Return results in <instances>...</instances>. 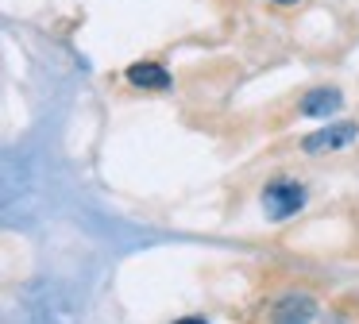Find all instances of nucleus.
I'll return each mask as SVG.
<instances>
[{"instance_id": "obj_1", "label": "nucleus", "mask_w": 359, "mask_h": 324, "mask_svg": "<svg viewBox=\"0 0 359 324\" xmlns=\"http://www.w3.org/2000/svg\"><path fill=\"white\" fill-rule=\"evenodd\" d=\"M302 205H305V189L297 182H290V177H274V182L263 189L266 220H290Z\"/></svg>"}, {"instance_id": "obj_2", "label": "nucleus", "mask_w": 359, "mask_h": 324, "mask_svg": "<svg viewBox=\"0 0 359 324\" xmlns=\"http://www.w3.org/2000/svg\"><path fill=\"white\" fill-rule=\"evenodd\" d=\"M313 313H317V301L309 293H286L271 309V324H309Z\"/></svg>"}, {"instance_id": "obj_3", "label": "nucleus", "mask_w": 359, "mask_h": 324, "mask_svg": "<svg viewBox=\"0 0 359 324\" xmlns=\"http://www.w3.org/2000/svg\"><path fill=\"white\" fill-rule=\"evenodd\" d=\"M355 135H359L355 123H332V128H325V131H317V135H309L302 147H305L309 154H320V151H340V147H348Z\"/></svg>"}, {"instance_id": "obj_4", "label": "nucleus", "mask_w": 359, "mask_h": 324, "mask_svg": "<svg viewBox=\"0 0 359 324\" xmlns=\"http://www.w3.org/2000/svg\"><path fill=\"white\" fill-rule=\"evenodd\" d=\"M124 77L135 89H170V69L158 62H135V66H128Z\"/></svg>"}, {"instance_id": "obj_5", "label": "nucleus", "mask_w": 359, "mask_h": 324, "mask_svg": "<svg viewBox=\"0 0 359 324\" xmlns=\"http://www.w3.org/2000/svg\"><path fill=\"white\" fill-rule=\"evenodd\" d=\"M340 104H344L340 93L328 89V85H320V89H309L302 100H297V112L302 116H328V112H336Z\"/></svg>"}, {"instance_id": "obj_6", "label": "nucleus", "mask_w": 359, "mask_h": 324, "mask_svg": "<svg viewBox=\"0 0 359 324\" xmlns=\"http://www.w3.org/2000/svg\"><path fill=\"white\" fill-rule=\"evenodd\" d=\"M174 324H209V320H201V316H186V320H174Z\"/></svg>"}, {"instance_id": "obj_7", "label": "nucleus", "mask_w": 359, "mask_h": 324, "mask_svg": "<svg viewBox=\"0 0 359 324\" xmlns=\"http://www.w3.org/2000/svg\"><path fill=\"white\" fill-rule=\"evenodd\" d=\"M274 4H297V0H274Z\"/></svg>"}]
</instances>
